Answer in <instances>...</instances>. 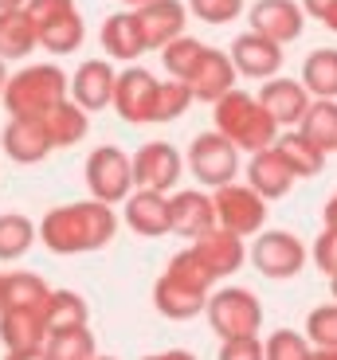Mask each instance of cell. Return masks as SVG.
Returning a JSON list of instances; mask_svg holds the SVG:
<instances>
[{
    "mask_svg": "<svg viewBox=\"0 0 337 360\" xmlns=\"http://www.w3.org/2000/svg\"><path fill=\"white\" fill-rule=\"evenodd\" d=\"M4 306H8V302H4V274H0V314H4Z\"/></svg>",
    "mask_w": 337,
    "mask_h": 360,
    "instance_id": "obj_52",
    "label": "cell"
},
{
    "mask_svg": "<svg viewBox=\"0 0 337 360\" xmlns=\"http://www.w3.org/2000/svg\"><path fill=\"white\" fill-rule=\"evenodd\" d=\"M165 274L173 282H181V286L196 290V294H212V286H216V278H212V270L201 262V255L192 251V247H184V251H177L173 259H169V266H165Z\"/></svg>",
    "mask_w": 337,
    "mask_h": 360,
    "instance_id": "obj_35",
    "label": "cell"
},
{
    "mask_svg": "<svg viewBox=\"0 0 337 360\" xmlns=\"http://www.w3.org/2000/svg\"><path fill=\"white\" fill-rule=\"evenodd\" d=\"M204 317H208L212 333L220 341L259 337V329H263V302H259L255 290H247V286H220L216 294H208Z\"/></svg>",
    "mask_w": 337,
    "mask_h": 360,
    "instance_id": "obj_4",
    "label": "cell"
},
{
    "mask_svg": "<svg viewBox=\"0 0 337 360\" xmlns=\"http://www.w3.org/2000/svg\"><path fill=\"white\" fill-rule=\"evenodd\" d=\"M114 79H118V71H114L110 59H87V63H79V71L67 79V98H71L75 106H82L87 114L106 110L110 98H114Z\"/></svg>",
    "mask_w": 337,
    "mask_h": 360,
    "instance_id": "obj_15",
    "label": "cell"
},
{
    "mask_svg": "<svg viewBox=\"0 0 337 360\" xmlns=\"http://www.w3.org/2000/svg\"><path fill=\"white\" fill-rule=\"evenodd\" d=\"M298 82L310 98H337V47H318L306 55Z\"/></svg>",
    "mask_w": 337,
    "mask_h": 360,
    "instance_id": "obj_29",
    "label": "cell"
},
{
    "mask_svg": "<svg viewBox=\"0 0 337 360\" xmlns=\"http://www.w3.org/2000/svg\"><path fill=\"white\" fill-rule=\"evenodd\" d=\"M146 360H196V352H189V349H169V352H157V356H146Z\"/></svg>",
    "mask_w": 337,
    "mask_h": 360,
    "instance_id": "obj_45",
    "label": "cell"
},
{
    "mask_svg": "<svg viewBox=\"0 0 337 360\" xmlns=\"http://www.w3.org/2000/svg\"><path fill=\"white\" fill-rule=\"evenodd\" d=\"M322 24H326L329 32H333V36H337V4H333V8L326 12V20H322Z\"/></svg>",
    "mask_w": 337,
    "mask_h": 360,
    "instance_id": "obj_49",
    "label": "cell"
},
{
    "mask_svg": "<svg viewBox=\"0 0 337 360\" xmlns=\"http://www.w3.org/2000/svg\"><path fill=\"white\" fill-rule=\"evenodd\" d=\"M220 360H263V341L259 337H231L220 345Z\"/></svg>",
    "mask_w": 337,
    "mask_h": 360,
    "instance_id": "obj_43",
    "label": "cell"
},
{
    "mask_svg": "<svg viewBox=\"0 0 337 360\" xmlns=\"http://www.w3.org/2000/svg\"><path fill=\"white\" fill-rule=\"evenodd\" d=\"M322 219H326L329 231H337V192L329 196V204H326V212H322Z\"/></svg>",
    "mask_w": 337,
    "mask_h": 360,
    "instance_id": "obj_46",
    "label": "cell"
},
{
    "mask_svg": "<svg viewBox=\"0 0 337 360\" xmlns=\"http://www.w3.org/2000/svg\"><path fill=\"white\" fill-rule=\"evenodd\" d=\"M36 239H39V231L27 216H20V212H4L0 216V262L24 259L36 247Z\"/></svg>",
    "mask_w": 337,
    "mask_h": 360,
    "instance_id": "obj_33",
    "label": "cell"
},
{
    "mask_svg": "<svg viewBox=\"0 0 337 360\" xmlns=\"http://www.w3.org/2000/svg\"><path fill=\"white\" fill-rule=\"evenodd\" d=\"M129 165H134V188L165 192V196L177 188V180H181V172H184L181 149L169 145V141H146L134 157H129Z\"/></svg>",
    "mask_w": 337,
    "mask_h": 360,
    "instance_id": "obj_9",
    "label": "cell"
},
{
    "mask_svg": "<svg viewBox=\"0 0 337 360\" xmlns=\"http://www.w3.org/2000/svg\"><path fill=\"white\" fill-rule=\"evenodd\" d=\"M204 306H208V294H196V290L173 282L169 274L153 282V309L169 321H192V317L204 314Z\"/></svg>",
    "mask_w": 337,
    "mask_h": 360,
    "instance_id": "obj_22",
    "label": "cell"
},
{
    "mask_svg": "<svg viewBox=\"0 0 337 360\" xmlns=\"http://www.w3.org/2000/svg\"><path fill=\"white\" fill-rule=\"evenodd\" d=\"M39 243L51 255H91L118 235V216L110 204L98 200H79V204H59L51 207L36 224Z\"/></svg>",
    "mask_w": 337,
    "mask_h": 360,
    "instance_id": "obj_1",
    "label": "cell"
},
{
    "mask_svg": "<svg viewBox=\"0 0 337 360\" xmlns=\"http://www.w3.org/2000/svg\"><path fill=\"white\" fill-rule=\"evenodd\" d=\"M134 16H137V27H141V39H146V51L184 36V20H189L181 0H149V4L134 8Z\"/></svg>",
    "mask_w": 337,
    "mask_h": 360,
    "instance_id": "obj_18",
    "label": "cell"
},
{
    "mask_svg": "<svg viewBox=\"0 0 337 360\" xmlns=\"http://www.w3.org/2000/svg\"><path fill=\"white\" fill-rule=\"evenodd\" d=\"M212 207H216V227L239 235V239L259 235L267 227V200L259 196L251 184L231 180V184L216 188V192H212Z\"/></svg>",
    "mask_w": 337,
    "mask_h": 360,
    "instance_id": "obj_7",
    "label": "cell"
},
{
    "mask_svg": "<svg viewBox=\"0 0 337 360\" xmlns=\"http://www.w3.org/2000/svg\"><path fill=\"white\" fill-rule=\"evenodd\" d=\"M122 4H129V8H141V4H149V0H122Z\"/></svg>",
    "mask_w": 337,
    "mask_h": 360,
    "instance_id": "obj_53",
    "label": "cell"
},
{
    "mask_svg": "<svg viewBox=\"0 0 337 360\" xmlns=\"http://www.w3.org/2000/svg\"><path fill=\"white\" fill-rule=\"evenodd\" d=\"M310 251L294 231H259L251 243V266L271 282H286L294 274H302Z\"/></svg>",
    "mask_w": 337,
    "mask_h": 360,
    "instance_id": "obj_8",
    "label": "cell"
},
{
    "mask_svg": "<svg viewBox=\"0 0 337 360\" xmlns=\"http://www.w3.org/2000/svg\"><path fill=\"white\" fill-rule=\"evenodd\" d=\"M169 212H173V235H184V239H201L204 231L216 227V207L204 188L169 192Z\"/></svg>",
    "mask_w": 337,
    "mask_h": 360,
    "instance_id": "obj_19",
    "label": "cell"
},
{
    "mask_svg": "<svg viewBox=\"0 0 337 360\" xmlns=\"http://www.w3.org/2000/svg\"><path fill=\"white\" fill-rule=\"evenodd\" d=\"M0 149L16 165H39L51 157V141L39 117H8V126L0 134Z\"/></svg>",
    "mask_w": 337,
    "mask_h": 360,
    "instance_id": "obj_17",
    "label": "cell"
},
{
    "mask_svg": "<svg viewBox=\"0 0 337 360\" xmlns=\"http://www.w3.org/2000/svg\"><path fill=\"white\" fill-rule=\"evenodd\" d=\"M255 98H259V106L274 117L279 129H298V122L306 117V110H310V102H314L298 79H267Z\"/></svg>",
    "mask_w": 337,
    "mask_h": 360,
    "instance_id": "obj_16",
    "label": "cell"
},
{
    "mask_svg": "<svg viewBox=\"0 0 337 360\" xmlns=\"http://www.w3.org/2000/svg\"><path fill=\"white\" fill-rule=\"evenodd\" d=\"M24 12L32 16V24H36V27H44V24H51V20L75 12V0H27Z\"/></svg>",
    "mask_w": 337,
    "mask_h": 360,
    "instance_id": "obj_41",
    "label": "cell"
},
{
    "mask_svg": "<svg viewBox=\"0 0 337 360\" xmlns=\"http://www.w3.org/2000/svg\"><path fill=\"white\" fill-rule=\"evenodd\" d=\"M212 117H216V134H224L239 153H259V149H271L274 137H279V126L274 117L259 106L255 94L247 90H231L212 106Z\"/></svg>",
    "mask_w": 337,
    "mask_h": 360,
    "instance_id": "obj_2",
    "label": "cell"
},
{
    "mask_svg": "<svg viewBox=\"0 0 337 360\" xmlns=\"http://www.w3.org/2000/svg\"><path fill=\"white\" fill-rule=\"evenodd\" d=\"M329 294H333V302H337V274L329 278Z\"/></svg>",
    "mask_w": 337,
    "mask_h": 360,
    "instance_id": "obj_54",
    "label": "cell"
},
{
    "mask_svg": "<svg viewBox=\"0 0 337 360\" xmlns=\"http://www.w3.org/2000/svg\"><path fill=\"white\" fill-rule=\"evenodd\" d=\"M153 94H157L153 71H146V67H126V71H118V79H114V98H110V106H114V114H118L122 122L146 126L149 110H153Z\"/></svg>",
    "mask_w": 337,
    "mask_h": 360,
    "instance_id": "obj_11",
    "label": "cell"
},
{
    "mask_svg": "<svg viewBox=\"0 0 337 360\" xmlns=\"http://www.w3.org/2000/svg\"><path fill=\"white\" fill-rule=\"evenodd\" d=\"M192 251L201 255V262L212 270V278H231L247 259V247L239 235L224 231V227H212L201 239H192Z\"/></svg>",
    "mask_w": 337,
    "mask_h": 360,
    "instance_id": "obj_20",
    "label": "cell"
},
{
    "mask_svg": "<svg viewBox=\"0 0 337 360\" xmlns=\"http://www.w3.org/2000/svg\"><path fill=\"white\" fill-rule=\"evenodd\" d=\"M4 360H44V349H36V352H4Z\"/></svg>",
    "mask_w": 337,
    "mask_h": 360,
    "instance_id": "obj_47",
    "label": "cell"
},
{
    "mask_svg": "<svg viewBox=\"0 0 337 360\" xmlns=\"http://www.w3.org/2000/svg\"><path fill=\"white\" fill-rule=\"evenodd\" d=\"M94 360H114V356H94Z\"/></svg>",
    "mask_w": 337,
    "mask_h": 360,
    "instance_id": "obj_55",
    "label": "cell"
},
{
    "mask_svg": "<svg viewBox=\"0 0 337 360\" xmlns=\"http://www.w3.org/2000/svg\"><path fill=\"white\" fill-rule=\"evenodd\" d=\"M298 134L318 145L322 153H337V98H314L298 122Z\"/></svg>",
    "mask_w": 337,
    "mask_h": 360,
    "instance_id": "obj_30",
    "label": "cell"
},
{
    "mask_svg": "<svg viewBox=\"0 0 337 360\" xmlns=\"http://www.w3.org/2000/svg\"><path fill=\"white\" fill-rule=\"evenodd\" d=\"M236 67H231L228 51H216V47H204V55L196 59V67H192V75L184 79V86L192 90V102H208V106H216L224 94H231L236 90Z\"/></svg>",
    "mask_w": 337,
    "mask_h": 360,
    "instance_id": "obj_14",
    "label": "cell"
},
{
    "mask_svg": "<svg viewBox=\"0 0 337 360\" xmlns=\"http://www.w3.org/2000/svg\"><path fill=\"white\" fill-rule=\"evenodd\" d=\"M310 360H337V349H314Z\"/></svg>",
    "mask_w": 337,
    "mask_h": 360,
    "instance_id": "obj_48",
    "label": "cell"
},
{
    "mask_svg": "<svg viewBox=\"0 0 337 360\" xmlns=\"http://www.w3.org/2000/svg\"><path fill=\"white\" fill-rule=\"evenodd\" d=\"M310 341L298 329H274L263 341V360H310Z\"/></svg>",
    "mask_w": 337,
    "mask_h": 360,
    "instance_id": "obj_38",
    "label": "cell"
},
{
    "mask_svg": "<svg viewBox=\"0 0 337 360\" xmlns=\"http://www.w3.org/2000/svg\"><path fill=\"white\" fill-rule=\"evenodd\" d=\"M302 4V12H306V16H314V20H326V12L333 8L337 0H298Z\"/></svg>",
    "mask_w": 337,
    "mask_h": 360,
    "instance_id": "obj_44",
    "label": "cell"
},
{
    "mask_svg": "<svg viewBox=\"0 0 337 360\" xmlns=\"http://www.w3.org/2000/svg\"><path fill=\"white\" fill-rule=\"evenodd\" d=\"M122 219L134 235L141 239H161L173 235V212H169V196L165 192H149V188H134L122 204Z\"/></svg>",
    "mask_w": 337,
    "mask_h": 360,
    "instance_id": "obj_13",
    "label": "cell"
},
{
    "mask_svg": "<svg viewBox=\"0 0 337 360\" xmlns=\"http://www.w3.org/2000/svg\"><path fill=\"white\" fill-rule=\"evenodd\" d=\"M189 172L196 176L201 188H224L239 176V149L216 129H204V134L192 137L189 145Z\"/></svg>",
    "mask_w": 337,
    "mask_h": 360,
    "instance_id": "obj_5",
    "label": "cell"
},
{
    "mask_svg": "<svg viewBox=\"0 0 337 360\" xmlns=\"http://www.w3.org/2000/svg\"><path fill=\"white\" fill-rule=\"evenodd\" d=\"M294 180H298V176L291 172V165H286L283 157L274 153V145H271V149L251 153V161H247V184H251V188H255L267 204H271V200L291 196Z\"/></svg>",
    "mask_w": 337,
    "mask_h": 360,
    "instance_id": "obj_21",
    "label": "cell"
},
{
    "mask_svg": "<svg viewBox=\"0 0 337 360\" xmlns=\"http://www.w3.org/2000/svg\"><path fill=\"white\" fill-rule=\"evenodd\" d=\"M192 106V90L177 79H165L157 82V94H153V110H149V122H177L184 110Z\"/></svg>",
    "mask_w": 337,
    "mask_h": 360,
    "instance_id": "obj_37",
    "label": "cell"
},
{
    "mask_svg": "<svg viewBox=\"0 0 337 360\" xmlns=\"http://www.w3.org/2000/svg\"><path fill=\"white\" fill-rule=\"evenodd\" d=\"M302 337L310 341V349H337V302L310 309V317H306V333Z\"/></svg>",
    "mask_w": 337,
    "mask_h": 360,
    "instance_id": "obj_39",
    "label": "cell"
},
{
    "mask_svg": "<svg viewBox=\"0 0 337 360\" xmlns=\"http://www.w3.org/2000/svg\"><path fill=\"white\" fill-rule=\"evenodd\" d=\"M47 294H51V286L39 274H32V270L4 274V302H8L4 309H36V314H44Z\"/></svg>",
    "mask_w": 337,
    "mask_h": 360,
    "instance_id": "obj_31",
    "label": "cell"
},
{
    "mask_svg": "<svg viewBox=\"0 0 337 360\" xmlns=\"http://www.w3.org/2000/svg\"><path fill=\"white\" fill-rule=\"evenodd\" d=\"M39 317H44V329L51 337V333H63V329H82L91 321V309H87V297L75 294V290H51Z\"/></svg>",
    "mask_w": 337,
    "mask_h": 360,
    "instance_id": "obj_26",
    "label": "cell"
},
{
    "mask_svg": "<svg viewBox=\"0 0 337 360\" xmlns=\"http://www.w3.org/2000/svg\"><path fill=\"white\" fill-rule=\"evenodd\" d=\"M310 255H314V266L333 278V274H337V231H329V227H326V231L314 239Z\"/></svg>",
    "mask_w": 337,
    "mask_h": 360,
    "instance_id": "obj_42",
    "label": "cell"
},
{
    "mask_svg": "<svg viewBox=\"0 0 337 360\" xmlns=\"http://www.w3.org/2000/svg\"><path fill=\"white\" fill-rule=\"evenodd\" d=\"M94 356H98V345H94V333L87 325L51 333L44 341V360H94Z\"/></svg>",
    "mask_w": 337,
    "mask_h": 360,
    "instance_id": "obj_34",
    "label": "cell"
},
{
    "mask_svg": "<svg viewBox=\"0 0 337 360\" xmlns=\"http://www.w3.org/2000/svg\"><path fill=\"white\" fill-rule=\"evenodd\" d=\"M228 59H231V67H236V75L267 82V79H274V75L283 71L286 51L279 44H271V39H263L259 32H243V36L231 39Z\"/></svg>",
    "mask_w": 337,
    "mask_h": 360,
    "instance_id": "obj_12",
    "label": "cell"
},
{
    "mask_svg": "<svg viewBox=\"0 0 337 360\" xmlns=\"http://www.w3.org/2000/svg\"><path fill=\"white\" fill-rule=\"evenodd\" d=\"M47 329L36 309H4L0 314V345L8 352H36L44 349Z\"/></svg>",
    "mask_w": 337,
    "mask_h": 360,
    "instance_id": "obj_23",
    "label": "cell"
},
{
    "mask_svg": "<svg viewBox=\"0 0 337 360\" xmlns=\"http://www.w3.org/2000/svg\"><path fill=\"white\" fill-rule=\"evenodd\" d=\"M247 24H251V32H259L263 39L286 47L302 36L306 12H302L298 0H255V4L247 8Z\"/></svg>",
    "mask_w": 337,
    "mask_h": 360,
    "instance_id": "obj_10",
    "label": "cell"
},
{
    "mask_svg": "<svg viewBox=\"0 0 337 360\" xmlns=\"http://www.w3.org/2000/svg\"><path fill=\"white\" fill-rule=\"evenodd\" d=\"M36 36H39V47H44V51H51V55H71V51H79V47H82L87 24H82L79 8H75V12H67V16L51 20V24L36 27Z\"/></svg>",
    "mask_w": 337,
    "mask_h": 360,
    "instance_id": "obj_32",
    "label": "cell"
},
{
    "mask_svg": "<svg viewBox=\"0 0 337 360\" xmlns=\"http://www.w3.org/2000/svg\"><path fill=\"white\" fill-rule=\"evenodd\" d=\"M39 47L36 36V24L24 8H12V12H0V59H27V55Z\"/></svg>",
    "mask_w": 337,
    "mask_h": 360,
    "instance_id": "obj_27",
    "label": "cell"
},
{
    "mask_svg": "<svg viewBox=\"0 0 337 360\" xmlns=\"http://www.w3.org/2000/svg\"><path fill=\"white\" fill-rule=\"evenodd\" d=\"M67 79L63 67L55 63H27L16 75H8L4 82V110L8 117H44L47 110H55L67 98Z\"/></svg>",
    "mask_w": 337,
    "mask_h": 360,
    "instance_id": "obj_3",
    "label": "cell"
},
{
    "mask_svg": "<svg viewBox=\"0 0 337 360\" xmlns=\"http://www.w3.org/2000/svg\"><path fill=\"white\" fill-rule=\"evenodd\" d=\"M204 47H208V44H201V39L189 36V32H184V36H177L173 44H165V47H161L165 71L173 75L177 82H184V79L192 75V67H196V59L204 55Z\"/></svg>",
    "mask_w": 337,
    "mask_h": 360,
    "instance_id": "obj_36",
    "label": "cell"
},
{
    "mask_svg": "<svg viewBox=\"0 0 337 360\" xmlns=\"http://www.w3.org/2000/svg\"><path fill=\"white\" fill-rule=\"evenodd\" d=\"M4 82H8V63L0 59V94H4Z\"/></svg>",
    "mask_w": 337,
    "mask_h": 360,
    "instance_id": "obj_51",
    "label": "cell"
},
{
    "mask_svg": "<svg viewBox=\"0 0 337 360\" xmlns=\"http://www.w3.org/2000/svg\"><path fill=\"white\" fill-rule=\"evenodd\" d=\"M189 12L204 24L220 27V24H231L236 16H243V0H189Z\"/></svg>",
    "mask_w": 337,
    "mask_h": 360,
    "instance_id": "obj_40",
    "label": "cell"
},
{
    "mask_svg": "<svg viewBox=\"0 0 337 360\" xmlns=\"http://www.w3.org/2000/svg\"><path fill=\"white\" fill-rule=\"evenodd\" d=\"M87 188H91V200L98 204H126V196L134 192V165H129V153H122L118 145H98L87 157Z\"/></svg>",
    "mask_w": 337,
    "mask_h": 360,
    "instance_id": "obj_6",
    "label": "cell"
},
{
    "mask_svg": "<svg viewBox=\"0 0 337 360\" xmlns=\"http://www.w3.org/2000/svg\"><path fill=\"white\" fill-rule=\"evenodd\" d=\"M39 122H44V129H47L51 149H71V145H79L82 137H87V129H91V114L82 106H75L71 98H63L55 110H47Z\"/></svg>",
    "mask_w": 337,
    "mask_h": 360,
    "instance_id": "obj_25",
    "label": "cell"
},
{
    "mask_svg": "<svg viewBox=\"0 0 337 360\" xmlns=\"http://www.w3.org/2000/svg\"><path fill=\"white\" fill-rule=\"evenodd\" d=\"M98 39L106 47V59H122V63H134L137 55L146 51V39H141V27H137L134 12H114V16H106Z\"/></svg>",
    "mask_w": 337,
    "mask_h": 360,
    "instance_id": "obj_24",
    "label": "cell"
},
{
    "mask_svg": "<svg viewBox=\"0 0 337 360\" xmlns=\"http://www.w3.org/2000/svg\"><path fill=\"white\" fill-rule=\"evenodd\" d=\"M27 0H0V12H12V8H24Z\"/></svg>",
    "mask_w": 337,
    "mask_h": 360,
    "instance_id": "obj_50",
    "label": "cell"
},
{
    "mask_svg": "<svg viewBox=\"0 0 337 360\" xmlns=\"http://www.w3.org/2000/svg\"><path fill=\"white\" fill-rule=\"evenodd\" d=\"M274 153L291 165L294 176H318V172H326V157H329L314 141H306L298 129H286V134L274 137Z\"/></svg>",
    "mask_w": 337,
    "mask_h": 360,
    "instance_id": "obj_28",
    "label": "cell"
}]
</instances>
